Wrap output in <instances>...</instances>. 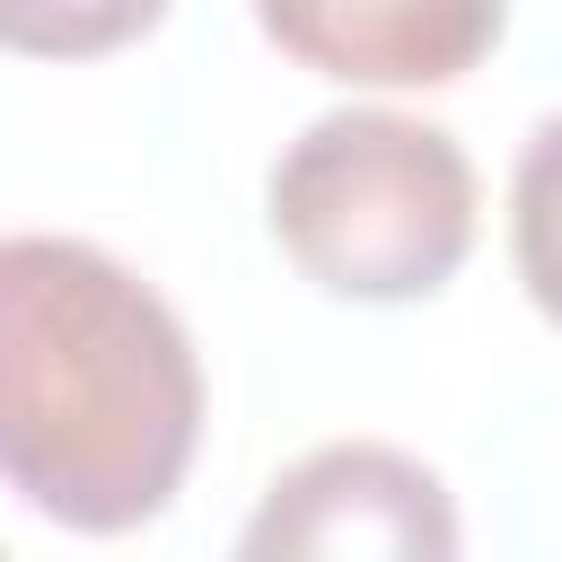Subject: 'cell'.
Here are the masks:
<instances>
[{"instance_id":"3957f363","label":"cell","mask_w":562,"mask_h":562,"mask_svg":"<svg viewBox=\"0 0 562 562\" xmlns=\"http://www.w3.org/2000/svg\"><path fill=\"white\" fill-rule=\"evenodd\" d=\"M246 553H307V562H342V553H386V562H448L457 553V509L448 483L378 439H334L307 448L299 465L272 474L263 509L246 518Z\"/></svg>"},{"instance_id":"277c9868","label":"cell","mask_w":562,"mask_h":562,"mask_svg":"<svg viewBox=\"0 0 562 562\" xmlns=\"http://www.w3.org/2000/svg\"><path fill=\"white\" fill-rule=\"evenodd\" d=\"M255 18L342 88H439L501 44L509 0H255Z\"/></svg>"},{"instance_id":"8992f818","label":"cell","mask_w":562,"mask_h":562,"mask_svg":"<svg viewBox=\"0 0 562 562\" xmlns=\"http://www.w3.org/2000/svg\"><path fill=\"white\" fill-rule=\"evenodd\" d=\"M167 0H0V53L26 61H97L132 35H149Z\"/></svg>"},{"instance_id":"6da1fadb","label":"cell","mask_w":562,"mask_h":562,"mask_svg":"<svg viewBox=\"0 0 562 562\" xmlns=\"http://www.w3.org/2000/svg\"><path fill=\"white\" fill-rule=\"evenodd\" d=\"M202 448L184 316L88 237H0V483L79 536L149 527Z\"/></svg>"},{"instance_id":"7a4b0ae2","label":"cell","mask_w":562,"mask_h":562,"mask_svg":"<svg viewBox=\"0 0 562 562\" xmlns=\"http://www.w3.org/2000/svg\"><path fill=\"white\" fill-rule=\"evenodd\" d=\"M263 220L281 255L334 299H430L474 255L483 184L448 123L342 105L272 158Z\"/></svg>"},{"instance_id":"5b68a950","label":"cell","mask_w":562,"mask_h":562,"mask_svg":"<svg viewBox=\"0 0 562 562\" xmlns=\"http://www.w3.org/2000/svg\"><path fill=\"white\" fill-rule=\"evenodd\" d=\"M509 263L527 299L562 325V114H544L509 167Z\"/></svg>"}]
</instances>
